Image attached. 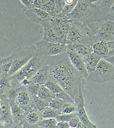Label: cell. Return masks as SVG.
<instances>
[{
  "mask_svg": "<svg viewBox=\"0 0 114 128\" xmlns=\"http://www.w3.org/2000/svg\"><path fill=\"white\" fill-rule=\"evenodd\" d=\"M42 61L43 66L48 67V78L62 88L75 105L84 99V77L73 67L66 53L48 57Z\"/></svg>",
  "mask_w": 114,
  "mask_h": 128,
  "instance_id": "obj_1",
  "label": "cell"
},
{
  "mask_svg": "<svg viewBox=\"0 0 114 128\" xmlns=\"http://www.w3.org/2000/svg\"><path fill=\"white\" fill-rule=\"evenodd\" d=\"M36 52L35 45L20 48L14 50L10 55L12 64L7 74V78L15 74L35 57Z\"/></svg>",
  "mask_w": 114,
  "mask_h": 128,
  "instance_id": "obj_2",
  "label": "cell"
},
{
  "mask_svg": "<svg viewBox=\"0 0 114 128\" xmlns=\"http://www.w3.org/2000/svg\"><path fill=\"white\" fill-rule=\"evenodd\" d=\"M43 66L42 61L34 57L17 72L8 78L11 88H19L20 83L25 79L31 80L34 75Z\"/></svg>",
  "mask_w": 114,
  "mask_h": 128,
  "instance_id": "obj_3",
  "label": "cell"
},
{
  "mask_svg": "<svg viewBox=\"0 0 114 128\" xmlns=\"http://www.w3.org/2000/svg\"><path fill=\"white\" fill-rule=\"evenodd\" d=\"M94 0H78L72 12L68 15V19L72 21L87 24L93 20Z\"/></svg>",
  "mask_w": 114,
  "mask_h": 128,
  "instance_id": "obj_4",
  "label": "cell"
},
{
  "mask_svg": "<svg viewBox=\"0 0 114 128\" xmlns=\"http://www.w3.org/2000/svg\"><path fill=\"white\" fill-rule=\"evenodd\" d=\"M36 54L35 57L41 61L50 57L66 52L67 45L60 43H51L42 39L36 43Z\"/></svg>",
  "mask_w": 114,
  "mask_h": 128,
  "instance_id": "obj_5",
  "label": "cell"
},
{
  "mask_svg": "<svg viewBox=\"0 0 114 128\" xmlns=\"http://www.w3.org/2000/svg\"><path fill=\"white\" fill-rule=\"evenodd\" d=\"M94 82L104 83L114 79V66L102 58L99 62L94 71L87 77Z\"/></svg>",
  "mask_w": 114,
  "mask_h": 128,
  "instance_id": "obj_6",
  "label": "cell"
},
{
  "mask_svg": "<svg viewBox=\"0 0 114 128\" xmlns=\"http://www.w3.org/2000/svg\"><path fill=\"white\" fill-rule=\"evenodd\" d=\"M66 44H83L92 47L83 24L71 21L66 36Z\"/></svg>",
  "mask_w": 114,
  "mask_h": 128,
  "instance_id": "obj_7",
  "label": "cell"
},
{
  "mask_svg": "<svg viewBox=\"0 0 114 128\" xmlns=\"http://www.w3.org/2000/svg\"><path fill=\"white\" fill-rule=\"evenodd\" d=\"M67 47L66 54L68 58L73 67L84 78H87L88 76L86 70L83 59L76 52L72 46L70 44H67Z\"/></svg>",
  "mask_w": 114,
  "mask_h": 128,
  "instance_id": "obj_8",
  "label": "cell"
},
{
  "mask_svg": "<svg viewBox=\"0 0 114 128\" xmlns=\"http://www.w3.org/2000/svg\"><path fill=\"white\" fill-rule=\"evenodd\" d=\"M0 120L6 126L10 125L14 123L10 104L5 94L0 96Z\"/></svg>",
  "mask_w": 114,
  "mask_h": 128,
  "instance_id": "obj_9",
  "label": "cell"
},
{
  "mask_svg": "<svg viewBox=\"0 0 114 128\" xmlns=\"http://www.w3.org/2000/svg\"><path fill=\"white\" fill-rule=\"evenodd\" d=\"M52 92L55 98H59L66 102L75 105L72 99L56 82L49 78L44 85Z\"/></svg>",
  "mask_w": 114,
  "mask_h": 128,
  "instance_id": "obj_10",
  "label": "cell"
},
{
  "mask_svg": "<svg viewBox=\"0 0 114 128\" xmlns=\"http://www.w3.org/2000/svg\"><path fill=\"white\" fill-rule=\"evenodd\" d=\"M16 90V103L25 111L31 106V96L26 86H21Z\"/></svg>",
  "mask_w": 114,
  "mask_h": 128,
  "instance_id": "obj_11",
  "label": "cell"
},
{
  "mask_svg": "<svg viewBox=\"0 0 114 128\" xmlns=\"http://www.w3.org/2000/svg\"><path fill=\"white\" fill-rule=\"evenodd\" d=\"M24 14L28 20L34 24L42 26L50 15L41 9L33 8L24 11Z\"/></svg>",
  "mask_w": 114,
  "mask_h": 128,
  "instance_id": "obj_12",
  "label": "cell"
},
{
  "mask_svg": "<svg viewBox=\"0 0 114 128\" xmlns=\"http://www.w3.org/2000/svg\"><path fill=\"white\" fill-rule=\"evenodd\" d=\"M77 114L81 123L86 128H97V126L89 120L85 109V104L84 99L81 100L77 104Z\"/></svg>",
  "mask_w": 114,
  "mask_h": 128,
  "instance_id": "obj_13",
  "label": "cell"
},
{
  "mask_svg": "<svg viewBox=\"0 0 114 128\" xmlns=\"http://www.w3.org/2000/svg\"><path fill=\"white\" fill-rule=\"evenodd\" d=\"M24 118L26 124L25 128L35 126L41 119L40 114L31 106L25 110Z\"/></svg>",
  "mask_w": 114,
  "mask_h": 128,
  "instance_id": "obj_14",
  "label": "cell"
},
{
  "mask_svg": "<svg viewBox=\"0 0 114 128\" xmlns=\"http://www.w3.org/2000/svg\"><path fill=\"white\" fill-rule=\"evenodd\" d=\"M48 67L43 66L34 75L31 80V83L38 85H44L48 79Z\"/></svg>",
  "mask_w": 114,
  "mask_h": 128,
  "instance_id": "obj_15",
  "label": "cell"
},
{
  "mask_svg": "<svg viewBox=\"0 0 114 128\" xmlns=\"http://www.w3.org/2000/svg\"><path fill=\"white\" fill-rule=\"evenodd\" d=\"M102 58L92 52L87 57L83 59V62L88 75L94 71L99 61Z\"/></svg>",
  "mask_w": 114,
  "mask_h": 128,
  "instance_id": "obj_16",
  "label": "cell"
},
{
  "mask_svg": "<svg viewBox=\"0 0 114 128\" xmlns=\"http://www.w3.org/2000/svg\"><path fill=\"white\" fill-rule=\"evenodd\" d=\"M92 50L94 54L102 58L105 59L108 57L109 48L107 41H100L95 43L92 46Z\"/></svg>",
  "mask_w": 114,
  "mask_h": 128,
  "instance_id": "obj_17",
  "label": "cell"
},
{
  "mask_svg": "<svg viewBox=\"0 0 114 128\" xmlns=\"http://www.w3.org/2000/svg\"><path fill=\"white\" fill-rule=\"evenodd\" d=\"M40 9L45 11L52 16L58 14L57 9L56 0H42V4Z\"/></svg>",
  "mask_w": 114,
  "mask_h": 128,
  "instance_id": "obj_18",
  "label": "cell"
},
{
  "mask_svg": "<svg viewBox=\"0 0 114 128\" xmlns=\"http://www.w3.org/2000/svg\"><path fill=\"white\" fill-rule=\"evenodd\" d=\"M71 46L76 52L83 60L87 57L93 52L92 47L83 44H77Z\"/></svg>",
  "mask_w": 114,
  "mask_h": 128,
  "instance_id": "obj_19",
  "label": "cell"
},
{
  "mask_svg": "<svg viewBox=\"0 0 114 128\" xmlns=\"http://www.w3.org/2000/svg\"><path fill=\"white\" fill-rule=\"evenodd\" d=\"M38 97L48 103H50L55 98L51 91L44 85L40 86L38 94Z\"/></svg>",
  "mask_w": 114,
  "mask_h": 128,
  "instance_id": "obj_20",
  "label": "cell"
},
{
  "mask_svg": "<svg viewBox=\"0 0 114 128\" xmlns=\"http://www.w3.org/2000/svg\"><path fill=\"white\" fill-rule=\"evenodd\" d=\"M31 106L41 114L46 108L48 107V103L43 101L38 96L31 98Z\"/></svg>",
  "mask_w": 114,
  "mask_h": 128,
  "instance_id": "obj_21",
  "label": "cell"
},
{
  "mask_svg": "<svg viewBox=\"0 0 114 128\" xmlns=\"http://www.w3.org/2000/svg\"><path fill=\"white\" fill-rule=\"evenodd\" d=\"M42 39L51 43H60L53 28H43V35Z\"/></svg>",
  "mask_w": 114,
  "mask_h": 128,
  "instance_id": "obj_22",
  "label": "cell"
},
{
  "mask_svg": "<svg viewBox=\"0 0 114 128\" xmlns=\"http://www.w3.org/2000/svg\"><path fill=\"white\" fill-rule=\"evenodd\" d=\"M78 0H65V4L62 11L59 14L62 17L68 19V15L72 12L77 4ZM69 20V19H68Z\"/></svg>",
  "mask_w": 114,
  "mask_h": 128,
  "instance_id": "obj_23",
  "label": "cell"
},
{
  "mask_svg": "<svg viewBox=\"0 0 114 128\" xmlns=\"http://www.w3.org/2000/svg\"><path fill=\"white\" fill-rule=\"evenodd\" d=\"M57 121L55 118L41 119L36 125L37 128H56Z\"/></svg>",
  "mask_w": 114,
  "mask_h": 128,
  "instance_id": "obj_24",
  "label": "cell"
},
{
  "mask_svg": "<svg viewBox=\"0 0 114 128\" xmlns=\"http://www.w3.org/2000/svg\"><path fill=\"white\" fill-rule=\"evenodd\" d=\"M59 114H61L60 112L53 109L50 107H47L43 111L41 114V119H48L56 118Z\"/></svg>",
  "mask_w": 114,
  "mask_h": 128,
  "instance_id": "obj_25",
  "label": "cell"
},
{
  "mask_svg": "<svg viewBox=\"0 0 114 128\" xmlns=\"http://www.w3.org/2000/svg\"><path fill=\"white\" fill-rule=\"evenodd\" d=\"M11 88L8 78L2 75L0 76V96Z\"/></svg>",
  "mask_w": 114,
  "mask_h": 128,
  "instance_id": "obj_26",
  "label": "cell"
},
{
  "mask_svg": "<svg viewBox=\"0 0 114 128\" xmlns=\"http://www.w3.org/2000/svg\"><path fill=\"white\" fill-rule=\"evenodd\" d=\"M12 64V59L10 56L2 59V75L7 77V74Z\"/></svg>",
  "mask_w": 114,
  "mask_h": 128,
  "instance_id": "obj_27",
  "label": "cell"
},
{
  "mask_svg": "<svg viewBox=\"0 0 114 128\" xmlns=\"http://www.w3.org/2000/svg\"><path fill=\"white\" fill-rule=\"evenodd\" d=\"M67 103L68 102H66L59 98H55L50 103H48V106L55 110L59 112L60 113V111Z\"/></svg>",
  "mask_w": 114,
  "mask_h": 128,
  "instance_id": "obj_28",
  "label": "cell"
},
{
  "mask_svg": "<svg viewBox=\"0 0 114 128\" xmlns=\"http://www.w3.org/2000/svg\"><path fill=\"white\" fill-rule=\"evenodd\" d=\"M77 107L75 105L67 103L60 111L61 114H71L77 112Z\"/></svg>",
  "mask_w": 114,
  "mask_h": 128,
  "instance_id": "obj_29",
  "label": "cell"
},
{
  "mask_svg": "<svg viewBox=\"0 0 114 128\" xmlns=\"http://www.w3.org/2000/svg\"><path fill=\"white\" fill-rule=\"evenodd\" d=\"M40 86H41L38 85L33 83H31L29 85L26 86L31 96V98L38 96V94Z\"/></svg>",
  "mask_w": 114,
  "mask_h": 128,
  "instance_id": "obj_30",
  "label": "cell"
},
{
  "mask_svg": "<svg viewBox=\"0 0 114 128\" xmlns=\"http://www.w3.org/2000/svg\"><path fill=\"white\" fill-rule=\"evenodd\" d=\"M76 113V112L71 114H59L55 119H56V120L58 122H61V121L68 122L70 121V120L75 116Z\"/></svg>",
  "mask_w": 114,
  "mask_h": 128,
  "instance_id": "obj_31",
  "label": "cell"
},
{
  "mask_svg": "<svg viewBox=\"0 0 114 128\" xmlns=\"http://www.w3.org/2000/svg\"><path fill=\"white\" fill-rule=\"evenodd\" d=\"M80 122V121L79 119L76 112L75 116L68 122V123L71 128H76Z\"/></svg>",
  "mask_w": 114,
  "mask_h": 128,
  "instance_id": "obj_32",
  "label": "cell"
},
{
  "mask_svg": "<svg viewBox=\"0 0 114 128\" xmlns=\"http://www.w3.org/2000/svg\"><path fill=\"white\" fill-rule=\"evenodd\" d=\"M105 19L114 21V2L112 4L108 14L106 16Z\"/></svg>",
  "mask_w": 114,
  "mask_h": 128,
  "instance_id": "obj_33",
  "label": "cell"
},
{
  "mask_svg": "<svg viewBox=\"0 0 114 128\" xmlns=\"http://www.w3.org/2000/svg\"><path fill=\"white\" fill-rule=\"evenodd\" d=\"M107 44L109 48L108 57L114 55V40L107 42Z\"/></svg>",
  "mask_w": 114,
  "mask_h": 128,
  "instance_id": "obj_34",
  "label": "cell"
},
{
  "mask_svg": "<svg viewBox=\"0 0 114 128\" xmlns=\"http://www.w3.org/2000/svg\"><path fill=\"white\" fill-rule=\"evenodd\" d=\"M70 127L68 122H58L56 126V128H70Z\"/></svg>",
  "mask_w": 114,
  "mask_h": 128,
  "instance_id": "obj_35",
  "label": "cell"
},
{
  "mask_svg": "<svg viewBox=\"0 0 114 128\" xmlns=\"http://www.w3.org/2000/svg\"><path fill=\"white\" fill-rule=\"evenodd\" d=\"M105 59L106 61H107L108 62H109V63H110L111 64H112L114 66V55L112 56L108 57L105 58Z\"/></svg>",
  "mask_w": 114,
  "mask_h": 128,
  "instance_id": "obj_36",
  "label": "cell"
},
{
  "mask_svg": "<svg viewBox=\"0 0 114 128\" xmlns=\"http://www.w3.org/2000/svg\"><path fill=\"white\" fill-rule=\"evenodd\" d=\"M7 128H24L23 127L18 125L14 123H13L12 124H11L10 125H9L8 126H6Z\"/></svg>",
  "mask_w": 114,
  "mask_h": 128,
  "instance_id": "obj_37",
  "label": "cell"
},
{
  "mask_svg": "<svg viewBox=\"0 0 114 128\" xmlns=\"http://www.w3.org/2000/svg\"><path fill=\"white\" fill-rule=\"evenodd\" d=\"M0 128H7L6 125L0 120Z\"/></svg>",
  "mask_w": 114,
  "mask_h": 128,
  "instance_id": "obj_38",
  "label": "cell"
},
{
  "mask_svg": "<svg viewBox=\"0 0 114 128\" xmlns=\"http://www.w3.org/2000/svg\"><path fill=\"white\" fill-rule=\"evenodd\" d=\"M2 75V59L0 58V76Z\"/></svg>",
  "mask_w": 114,
  "mask_h": 128,
  "instance_id": "obj_39",
  "label": "cell"
},
{
  "mask_svg": "<svg viewBox=\"0 0 114 128\" xmlns=\"http://www.w3.org/2000/svg\"><path fill=\"white\" fill-rule=\"evenodd\" d=\"M36 128V126H34V127H30V128Z\"/></svg>",
  "mask_w": 114,
  "mask_h": 128,
  "instance_id": "obj_40",
  "label": "cell"
},
{
  "mask_svg": "<svg viewBox=\"0 0 114 128\" xmlns=\"http://www.w3.org/2000/svg\"></svg>",
  "mask_w": 114,
  "mask_h": 128,
  "instance_id": "obj_41",
  "label": "cell"
},
{
  "mask_svg": "<svg viewBox=\"0 0 114 128\" xmlns=\"http://www.w3.org/2000/svg\"><path fill=\"white\" fill-rule=\"evenodd\" d=\"M70 128H71V127H70Z\"/></svg>",
  "mask_w": 114,
  "mask_h": 128,
  "instance_id": "obj_42",
  "label": "cell"
}]
</instances>
